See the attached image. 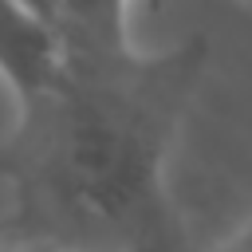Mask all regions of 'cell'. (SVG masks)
Here are the masks:
<instances>
[{
	"label": "cell",
	"instance_id": "cell-1",
	"mask_svg": "<svg viewBox=\"0 0 252 252\" xmlns=\"http://www.w3.org/2000/svg\"><path fill=\"white\" fill-rule=\"evenodd\" d=\"M205 67V35L161 51L67 43L55 83L16 102L0 142V248L185 252L165 169Z\"/></svg>",
	"mask_w": 252,
	"mask_h": 252
},
{
	"label": "cell",
	"instance_id": "cell-2",
	"mask_svg": "<svg viewBox=\"0 0 252 252\" xmlns=\"http://www.w3.org/2000/svg\"><path fill=\"white\" fill-rule=\"evenodd\" d=\"M63 67V47L55 28L28 0H0V79L12 98L24 102L55 83Z\"/></svg>",
	"mask_w": 252,
	"mask_h": 252
},
{
	"label": "cell",
	"instance_id": "cell-3",
	"mask_svg": "<svg viewBox=\"0 0 252 252\" xmlns=\"http://www.w3.org/2000/svg\"><path fill=\"white\" fill-rule=\"evenodd\" d=\"M213 252H252V213L240 220V228H232Z\"/></svg>",
	"mask_w": 252,
	"mask_h": 252
},
{
	"label": "cell",
	"instance_id": "cell-4",
	"mask_svg": "<svg viewBox=\"0 0 252 252\" xmlns=\"http://www.w3.org/2000/svg\"><path fill=\"white\" fill-rule=\"evenodd\" d=\"M142 4H146V8H150V12H158V8H161V4H165V0H142Z\"/></svg>",
	"mask_w": 252,
	"mask_h": 252
}]
</instances>
